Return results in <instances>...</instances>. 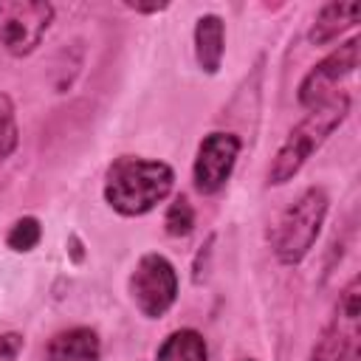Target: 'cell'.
I'll return each instance as SVG.
<instances>
[{"mask_svg":"<svg viewBox=\"0 0 361 361\" xmlns=\"http://www.w3.org/2000/svg\"><path fill=\"white\" fill-rule=\"evenodd\" d=\"M130 296L147 319H161L178 299V274L164 254H144L130 274Z\"/></svg>","mask_w":361,"mask_h":361,"instance_id":"obj_5","label":"cell"},{"mask_svg":"<svg viewBox=\"0 0 361 361\" xmlns=\"http://www.w3.org/2000/svg\"><path fill=\"white\" fill-rule=\"evenodd\" d=\"M347 116H350V93H344V90L330 96L324 104L313 107L288 133V138L276 149V155H274V161L268 166V183H274V186L288 183L305 166V161L344 124Z\"/></svg>","mask_w":361,"mask_h":361,"instance_id":"obj_2","label":"cell"},{"mask_svg":"<svg viewBox=\"0 0 361 361\" xmlns=\"http://www.w3.org/2000/svg\"><path fill=\"white\" fill-rule=\"evenodd\" d=\"M358 37L347 39L344 45H338L333 54H327L322 62H316L305 79L299 82V104L313 110L319 104H324L330 96L338 93V82H344L355 68H358Z\"/></svg>","mask_w":361,"mask_h":361,"instance_id":"obj_7","label":"cell"},{"mask_svg":"<svg viewBox=\"0 0 361 361\" xmlns=\"http://www.w3.org/2000/svg\"><path fill=\"white\" fill-rule=\"evenodd\" d=\"M39 240H42V226H39V220L31 217V214L17 217V220L8 226V231H6V245H8L11 251H17V254L34 251V248L39 245Z\"/></svg>","mask_w":361,"mask_h":361,"instance_id":"obj_13","label":"cell"},{"mask_svg":"<svg viewBox=\"0 0 361 361\" xmlns=\"http://www.w3.org/2000/svg\"><path fill=\"white\" fill-rule=\"evenodd\" d=\"M327 192L322 186H307L276 220L274 226V234H271V245H274V254L282 265H299L319 231H322V223L327 217Z\"/></svg>","mask_w":361,"mask_h":361,"instance_id":"obj_3","label":"cell"},{"mask_svg":"<svg viewBox=\"0 0 361 361\" xmlns=\"http://www.w3.org/2000/svg\"><path fill=\"white\" fill-rule=\"evenodd\" d=\"M20 144V130H17V113L11 96L0 93V166L11 158V152Z\"/></svg>","mask_w":361,"mask_h":361,"instance_id":"obj_14","label":"cell"},{"mask_svg":"<svg viewBox=\"0 0 361 361\" xmlns=\"http://www.w3.org/2000/svg\"><path fill=\"white\" fill-rule=\"evenodd\" d=\"M166 234L169 237H186L195 228V209L189 203L186 195H178L169 206H166V217H164Z\"/></svg>","mask_w":361,"mask_h":361,"instance_id":"obj_15","label":"cell"},{"mask_svg":"<svg viewBox=\"0 0 361 361\" xmlns=\"http://www.w3.org/2000/svg\"><path fill=\"white\" fill-rule=\"evenodd\" d=\"M155 361H209L206 338L192 327H180L164 338Z\"/></svg>","mask_w":361,"mask_h":361,"instance_id":"obj_12","label":"cell"},{"mask_svg":"<svg viewBox=\"0 0 361 361\" xmlns=\"http://www.w3.org/2000/svg\"><path fill=\"white\" fill-rule=\"evenodd\" d=\"M226 54V23L217 14H203L195 23V59L203 73H217Z\"/></svg>","mask_w":361,"mask_h":361,"instance_id":"obj_11","label":"cell"},{"mask_svg":"<svg viewBox=\"0 0 361 361\" xmlns=\"http://www.w3.org/2000/svg\"><path fill=\"white\" fill-rule=\"evenodd\" d=\"M347 361H361V350H358V344L353 347V353L347 355Z\"/></svg>","mask_w":361,"mask_h":361,"instance_id":"obj_18","label":"cell"},{"mask_svg":"<svg viewBox=\"0 0 361 361\" xmlns=\"http://www.w3.org/2000/svg\"><path fill=\"white\" fill-rule=\"evenodd\" d=\"M175 186V172L164 161L138 155H118L104 172V200L124 217H141L152 212Z\"/></svg>","mask_w":361,"mask_h":361,"instance_id":"obj_1","label":"cell"},{"mask_svg":"<svg viewBox=\"0 0 361 361\" xmlns=\"http://www.w3.org/2000/svg\"><path fill=\"white\" fill-rule=\"evenodd\" d=\"M240 155V138L234 133H209L197 144V155L192 164V180L200 195H217L226 180L231 178V169Z\"/></svg>","mask_w":361,"mask_h":361,"instance_id":"obj_8","label":"cell"},{"mask_svg":"<svg viewBox=\"0 0 361 361\" xmlns=\"http://www.w3.org/2000/svg\"><path fill=\"white\" fill-rule=\"evenodd\" d=\"M358 296H361V279L353 276L341 290L330 322L322 327L307 361H347L358 338V313H361Z\"/></svg>","mask_w":361,"mask_h":361,"instance_id":"obj_6","label":"cell"},{"mask_svg":"<svg viewBox=\"0 0 361 361\" xmlns=\"http://www.w3.org/2000/svg\"><path fill=\"white\" fill-rule=\"evenodd\" d=\"M361 17V3L358 0H333L324 3L310 25L307 39L313 45H330L333 39H338L344 31H350Z\"/></svg>","mask_w":361,"mask_h":361,"instance_id":"obj_10","label":"cell"},{"mask_svg":"<svg viewBox=\"0 0 361 361\" xmlns=\"http://www.w3.org/2000/svg\"><path fill=\"white\" fill-rule=\"evenodd\" d=\"M130 11H135V14H161V11H166L169 8V3H149V6H144V3H124Z\"/></svg>","mask_w":361,"mask_h":361,"instance_id":"obj_17","label":"cell"},{"mask_svg":"<svg viewBox=\"0 0 361 361\" xmlns=\"http://www.w3.org/2000/svg\"><path fill=\"white\" fill-rule=\"evenodd\" d=\"M54 6L45 0H0V42L11 56H28L39 48Z\"/></svg>","mask_w":361,"mask_h":361,"instance_id":"obj_4","label":"cell"},{"mask_svg":"<svg viewBox=\"0 0 361 361\" xmlns=\"http://www.w3.org/2000/svg\"><path fill=\"white\" fill-rule=\"evenodd\" d=\"M102 341L93 327H68L48 338L45 361H99Z\"/></svg>","mask_w":361,"mask_h":361,"instance_id":"obj_9","label":"cell"},{"mask_svg":"<svg viewBox=\"0 0 361 361\" xmlns=\"http://www.w3.org/2000/svg\"><path fill=\"white\" fill-rule=\"evenodd\" d=\"M25 338L20 333H0V361H17V355L23 353Z\"/></svg>","mask_w":361,"mask_h":361,"instance_id":"obj_16","label":"cell"}]
</instances>
